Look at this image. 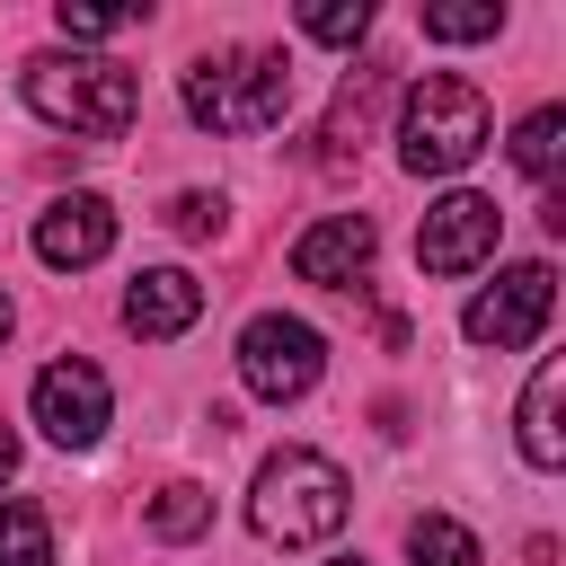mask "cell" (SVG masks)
Returning <instances> with one entry per match:
<instances>
[{
    "instance_id": "6da1fadb",
    "label": "cell",
    "mask_w": 566,
    "mask_h": 566,
    "mask_svg": "<svg viewBox=\"0 0 566 566\" xmlns=\"http://www.w3.org/2000/svg\"><path fill=\"white\" fill-rule=\"evenodd\" d=\"M18 88H27V106L44 124H62L80 142H124L133 115H142V80L124 62H106V53H35Z\"/></svg>"
},
{
    "instance_id": "7a4b0ae2",
    "label": "cell",
    "mask_w": 566,
    "mask_h": 566,
    "mask_svg": "<svg viewBox=\"0 0 566 566\" xmlns=\"http://www.w3.org/2000/svg\"><path fill=\"white\" fill-rule=\"evenodd\" d=\"M495 142V115H486V88L460 80V71H424L398 106V168L407 177H460L478 150Z\"/></svg>"
},
{
    "instance_id": "3957f363",
    "label": "cell",
    "mask_w": 566,
    "mask_h": 566,
    "mask_svg": "<svg viewBox=\"0 0 566 566\" xmlns=\"http://www.w3.org/2000/svg\"><path fill=\"white\" fill-rule=\"evenodd\" d=\"M186 115L203 133H274L292 115V62L274 44H239V53H203L186 71Z\"/></svg>"
},
{
    "instance_id": "277c9868",
    "label": "cell",
    "mask_w": 566,
    "mask_h": 566,
    "mask_svg": "<svg viewBox=\"0 0 566 566\" xmlns=\"http://www.w3.org/2000/svg\"><path fill=\"white\" fill-rule=\"evenodd\" d=\"M354 513V486L327 451H274L256 469V495H248V522L274 539V548H310V539H336Z\"/></svg>"
},
{
    "instance_id": "5b68a950",
    "label": "cell",
    "mask_w": 566,
    "mask_h": 566,
    "mask_svg": "<svg viewBox=\"0 0 566 566\" xmlns=\"http://www.w3.org/2000/svg\"><path fill=\"white\" fill-rule=\"evenodd\" d=\"M318 371H327V336H318L310 318L265 310V318H248V327H239V380H248L265 407L310 398V389H318Z\"/></svg>"
},
{
    "instance_id": "8992f818",
    "label": "cell",
    "mask_w": 566,
    "mask_h": 566,
    "mask_svg": "<svg viewBox=\"0 0 566 566\" xmlns=\"http://www.w3.org/2000/svg\"><path fill=\"white\" fill-rule=\"evenodd\" d=\"M548 310H557V274L531 256V265H504L478 301H469V345H495V354H513V345H531L539 327H548Z\"/></svg>"
},
{
    "instance_id": "52a82bcc",
    "label": "cell",
    "mask_w": 566,
    "mask_h": 566,
    "mask_svg": "<svg viewBox=\"0 0 566 566\" xmlns=\"http://www.w3.org/2000/svg\"><path fill=\"white\" fill-rule=\"evenodd\" d=\"M495 239H504V212L460 186V195L424 203V221H416V265H424V274H478V265L495 256Z\"/></svg>"
},
{
    "instance_id": "ba28073f",
    "label": "cell",
    "mask_w": 566,
    "mask_h": 566,
    "mask_svg": "<svg viewBox=\"0 0 566 566\" xmlns=\"http://www.w3.org/2000/svg\"><path fill=\"white\" fill-rule=\"evenodd\" d=\"M106 416H115V389H106V371H97V363L62 354V363H44V371H35V424H44L62 451H88V442L106 433Z\"/></svg>"
},
{
    "instance_id": "9c48e42d",
    "label": "cell",
    "mask_w": 566,
    "mask_h": 566,
    "mask_svg": "<svg viewBox=\"0 0 566 566\" xmlns=\"http://www.w3.org/2000/svg\"><path fill=\"white\" fill-rule=\"evenodd\" d=\"M106 248H115V203H106V195H53V203L35 212V256H44V265L80 274V265H97Z\"/></svg>"
},
{
    "instance_id": "30bf717a",
    "label": "cell",
    "mask_w": 566,
    "mask_h": 566,
    "mask_svg": "<svg viewBox=\"0 0 566 566\" xmlns=\"http://www.w3.org/2000/svg\"><path fill=\"white\" fill-rule=\"evenodd\" d=\"M371 248H380V230H371L363 212H327V221H310V230L292 239V274H301V283L345 292V283H363V274H371Z\"/></svg>"
},
{
    "instance_id": "8fae6325",
    "label": "cell",
    "mask_w": 566,
    "mask_h": 566,
    "mask_svg": "<svg viewBox=\"0 0 566 566\" xmlns=\"http://www.w3.org/2000/svg\"><path fill=\"white\" fill-rule=\"evenodd\" d=\"M195 318H203V283H195L186 265H150V274H133V292H124V327H133V336L168 345V336H186Z\"/></svg>"
},
{
    "instance_id": "7c38bea8",
    "label": "cell",
    "mask_w": 566,
    "mask_h": 566,
    "mask_svg": "<svg viewBox=\"0 0 566 566\" xmlns=\"http://www.w3.org/2000/svg\"><path fill=\"white\" fill-rule=\"evenodd\" d=\"M380 88H389V62H354V71H345V88H336V106H327V133H318V168H345V159L363 150Z\"/></svg>"
},
{
    "instance_id": "4fadbf2b",
    "label": "cell",
    "mask_w": 566,
    "mask_h": 566,
    "mask_svg": "<svg viewBox=\"0 0 566 566\" xmlns=\"http://www.w3.org/2000/svg\"><path fill=\"white\" fill-rule=\"evenodd\" d=\"M557 389H566V363H539V371H531V389H522V460H531V469H557V460H566Z\"/></svg>"
},
{
    "instance_id": "5bb4252c",
    "label": "cell",
    "mask_w": 566,
    "mask_h": 566,
    "mask_svg": "<svg viewBox=\"0 0 566 566\" xmlns=\"http://www.w3.org/2000/svg\"><path fill=\"white\" fill-rule=\"evenodd\" d=\"M557 159H566V106H539V115H522V133H513V168L522 177H557Z\"/></svg>"
},
{
    "instance_id": "9a60e30c",
    "label": "cell",
    "mask_w": 566,
    "mask_h": 566,
    "mask_svg": "<svg viewBox=\"0 0 566 566\" xmlns=\"http://www.w3.org/2000/svg\"><path fill=\"white\" fill-rule=\"evenodd\" d=\"M407 557H416V566H478V531L451 522V513H424V522L407 531Z\"/></svg>"
},
{
    "instance_id": "2e32d148",
    "label": "cell",
    "mask_w": 566,
    "mask_h": 566,
    "mask_svg": "<svg viewBox=\"0 0 566 566\" xmlns=\"http://www.w3.org/2000/svg\"><path fill=\"white\" fill-rule=\"evenodd\" d=\"M0 566H53V531H44V513L27 495L0 504Z\"/></svg>"
},
{
    "instance_id": "e0dca14e",
    "label": "cell",
    "mask_w": 566,
    "mask_h": 566,
    "mask_svg": "<svg viewBox=\"0 0 566 566\" xmlns=\"http://www.w3.org/2000/svg\"><path fill=\"white\" fill-rule=\"evenodd\" d=\"M150 531H159V539H195V531H212V495L186 486V478L159 486V495H150Z\"/></svg>"
},
{
    "instance_id": "ac0fdd59",
    "label": "cell",
    "mask_w": 566,
    "mask_h": 566,
    "mask_svg": "<svg viewBox=\"0 0 566 566\" xmlns=\"http://www.w3.org/2000/svg\"><path fill=\"white\" fill-rule=\"evenodd\" d=\"M495 27H504L495 0H469V9H460V0H433V9H424V35H433V44H478V35H495Z\"/></svg>"
},
{
    "instance_id": "d6986e66",
    "label": "cell",
    "mask_w": 566,
    "mask_h": 566,
    "mask_svg": "<svg viewBox=\"0 0 566 566\" xmlns=\"http://www.w3.org/2000/svg\"><path fill=\"white\" fill-rule=\"evenodd\" d=\"M363 27H371V0H318V9H301V35H318V44H363Z\"/></svg>"
},
{
    "instance_id": "ffe728a7",
    "label": "cell",
    "mask_w": 566,
    "mask_h": 566,
    "mask_svg": "<svg viewBox=\"0 0 566 566\" xmlns=\"http://www.w3.org/2000/svg\"><path fill=\"white\" fill-rule=\"evenodd\" d=\"M53 27H62L71 44H106V35H124V27H133V9H71V0H62V9H53Z\"/></svg>"
},
{
    "instance_id": "44dd1931",
    "label": "cell",
    "mask_w": 566,
    "mask_h": 566,
    "mask_svg": "<svg viewBox=\"0 0 566 566\" xmlns=\"http://www.w3.org/2000/svg\"><path fill=\"white\" fill-rule=\"evenodd\" d=\"M221 212H230L221 195H177V203H168V230H186V239H212V230H221Z\"/></svg>"
},
{
    "instance_id": "7402d4cb",
    "label": "cell",
    "mask_w": 566,
    "mask_h": 566,
    "mask_svg": "<svg viewBox=\"0 0 566 566\" xmlns=\"http://www.w3.org/2000/svg\"><path fill=\"white\" fill-rule=\"evenodd\" d=\"M9 469H18V433L0 424V486H9Z\"/></svg>"
},
{
    "instance_id": "603a6c76",
    "label": "cell",
    "mask_w": 566,
    "mask_h": 566,
    "mask_svg": "<svg viewBox=\"0 0 566 566\" xmlns=\"http://www.w3.org/2000/svg\"><path fill=\"white\" fill-rule=\"evenodd\" d=\"M9 327H18V310H9V292H0V345H9Z\"/></svg>"
},
{
    "instance_id": "cb8c5ba5",
    "label": "cell",
    "mask_w": 566,
    "mask_h": 566,
    "mask_svg": "<svg viewBox=\"0 0 566 566\" xmlns=\"http://www.w3.org/2000/svg\"><path fill=\"white\" fill-rule=\"evenodd\" d=\"M327 566H363V557H327Z\"/></svg>"
}]
</instances>
